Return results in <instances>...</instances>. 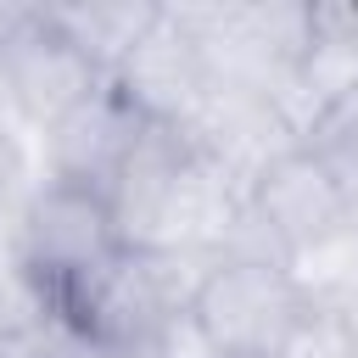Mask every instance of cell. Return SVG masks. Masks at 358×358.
I'll return each instance as SVG.
<instances>
[{"label":"cell","mask_w":358,"mask_h":358,"mask_svg":"<svg viewBox=\"0 0 358 358\" xmlns=\"http://www.w3.org/2000/svg\"><path fill=\"white\" fill-rule=\"evenodd\" d=\"M190 257L179 246H145L123 241L112 257H101L90 274H78L45 313L95 352H123V358H157L168 336L185 330L190 319Z\"/></svg>","instance_id":"obj_1"},{"label":"cell","mask_w":358,"mask_h":358,"mask_svg":"<svg viewBox=\"0 0 358 358\" xmlns=\"http://www.w3.org/2000/svg\"><path fill=\"white\" fill-rule=\"evenodd\" d=\"M313 319L319 302L285 257L263 246H224L196 274L185 330L207 358H291Z\"/></svg>","instance_id":"obj_2"},{"label":"cell","mask_w":358,"mask_h":358,"mask_svg":"<svg viewBox=\"0 0 358 358\" xmlns=\"http://www.w3.org/2000/svg\"><path fill=\"white\" fill-rule=\"evenodd\" d=\"M246 218L257 224V246L296 268L302 257H319L352 235L358 201L302 140H285L252 168Z\"/></svg>","instance_id":"obj_3"},{"label":"cell","mask_w":358,"mask_h":358,"mask_svg":"<svg viewBox=\"0 0 358 358\" xmlns=\"http://www.w3.org/2000/svg\"><path fill=\"white\" fill-rule=\"evenodd\" d=\"M117 246H123V224H117L106 190L78 185V179H39L17 213L11 274L50 308L78 274H90Z\"/></svg>","instance_id":"obj_4"},{"label":"cell","mask_w":358,"mask_h":358,"mask_svg":"<svg viewBox=\"0 0 358 358\" xmlns=\"http://www.w3.org/2000/svg\"><path fill=\"white\" fill-rule=\"evenodd\" d=\"M106 78L112 73H101L56 28L50 11H11V17H0V90L34 129H56Z\"/></svg>","instance_id":"obj_5"},{"label":"cell","mask_w":358,"mask_h":358,"mask_svg":"<svg viewBox=\"0 0 358 358\" xmlns=\"http://www.w3.org/2000/svg\"><path fill=\"white\" fill-rule=\"evenodd\" d=\"M145 123H157V117H145L140 101L117 78H106L84 106H73L56 129H45L50 179H78V185L106 190L112 173L123 168V157L134 151V140L145 134Z\"/></svg>","instance_id":"obj_6"},{"label":"cell","mask_w":358,"mask_h":358,"mask_svg":"<svg viewBox=\"0 0 358 358\" xmlns=\"http://www.w3.org/2000/svg\"><path fill=\"white\" fill-rule=\"evenodd\" d=\"M296 140H302V145L352 190V201H358V78L330 84V90L319 95V106L308 112V123H302Z\"/></svg>","instance_id":"obj_7"},{"label":"cell","mask_w":358,"mask_h":358,"mask_svg":"<svg viewBox=\"0 0 358 358\" xmlns=\"http://www.w3.org/2000/svg\"><path fill=\"white\" fill-rule=\"evenodd\" d=\"M28 196H34V185H28V151H22V140L0 123V218H6V213H22Z\"/></svg>","instance_id":"obj_8"}]
</instances>
